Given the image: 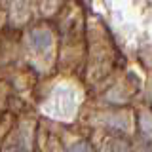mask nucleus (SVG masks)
<instances>
[{"instance_id":"f257e3e1","label":"nucleus","mask_w":152,"mask_h":152,"mask_svg":"<svg viewBox=\"0 0 152 152\" xmlns=\"http://www.w3.org/2000/svg\"><path fill=\"white\" fill-rule=\"evenodd\" d=\"M28 42H31L32 50H36L38 53H44V51L50 50L51 46V34L48 31H32L31 36H28Z\"/></svg>"},{"instance_id":"7ed1b4c3","label":"nucleus","mask_w":152,"mask_h":152,"mask_svg":"<svg viewBox=\"0 0 152 152\" xmlns=\"http://www.w3.org/2000/svg\"><path fill=\"white\" fill-rule=\"evenodd\" d=\"M2 152H28V150H27V145L23 141H12L2 148Z\"/></svg>"},{"instance_id":"20e7f679","label":"nucleus","mask_w":152,"mask_h":152,"mask_svg":"<svg viewBox=\"0 0 152 152\" xmlns=\"http://www.w3.org/2000/svg\"><path fill=\"white\" fill-rule=\"evenodd\" d=\"M70 152H95V150L88 145V142L80 141V142H74V145L70 146Z\"/></svg>"},{"instance_id":"f03ea898","label":"nucleus","mask_w":152,"mask_h":152,"mask_svg":"<svg viewBox=\"0 0 152 152\" xmlns=\"http://www.w3.org/2000/svg\"><path fill=\"white\" fill-rule=\"evenodd\" d=\"M104 152H129V146L124 139H110L104 145Z\"/></svg>"}]
</instances>
